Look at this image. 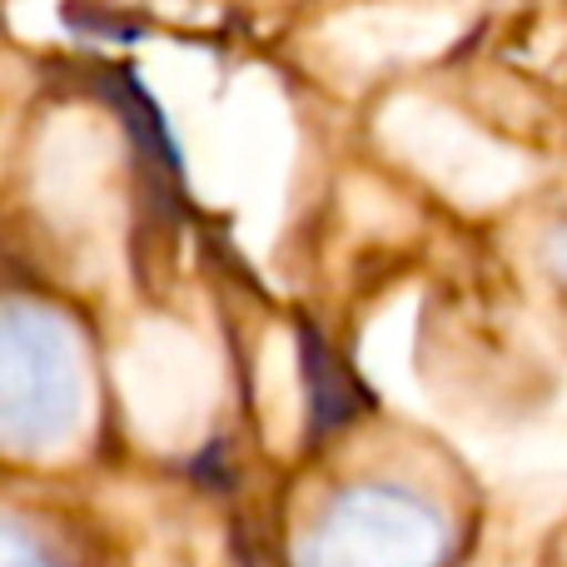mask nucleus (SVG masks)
I'll use <instances>...</instances> for the list:
<instances>
[{"label":"nucleus","instance_id":"1","mask_svg":"<svg viewBox=\"0 0 567 567\" xmlns=\"http://www.w3.org/2000/svg\"><path fill=\"white\" fill-rule=\"evenodd\" d=\"M85 373L75 329L55 309L10 303L0 323V419L10 449L45 453L75 433Z\"/></svg>","mask_w":567,"mask_h":567},{"label":"nucleus","instance_id":"2","mask_svg":"<svg viewBox=\"0 0 567 567\" xmlns=\"http://www.w3.org/2000/svg\"><path fill=\"white\" fill-rule=\"evenodd\" d=\"M449 528L423 498L399 488H349L299 543V567H439Z\"/></svg>","mask_w":567,"mask_h":567},{"label":"nucleus","instance_id":"3","mask_svg":"<svg viewBox=\"0 0 567 567\" xmlns=\"http://www.w3.org/2000/svg\"><path fill=\"white\" fill-rule=\"evenodd\" d=\"M303 369H309V383H313V413H319L323 429H333V423H343L353 413V389L343 383L339 363L329 359V349H323L313 333H303Z\"/></svg>","mask_w":567,"mask_h":567},{"label":"nucleus","instance_id":"4","mask_svg":"<svg viewBox=\"0 0 567 567\" xmlns=\"http://www.w3.org/2000/svg\"><path fill=\"white\" fill-rule=\"evenodd\" d=\"M0 567H55L40 553V543H30L20 528H6V553H0Z\"/></svg>","mask_w":567,"mask_h":567},{"label":"nucleus","instance_id":"5","mask_svg":"<svg viewBox=\"0 0 567 567\" xmlns=\"http://www.w3.org/2000/svg\"><path fill=\"white\" fill-rule=\"evenodd\" d=\"M548 265H553V275H563V279H567V225L548 239Z\"/></svg>","mask_w":567,"mask_h":567}]
</instances>
